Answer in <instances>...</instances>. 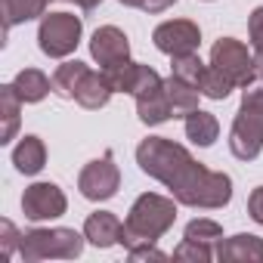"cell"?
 <instances>
[{
    "mask_svg": "<svg viewBox=\"0 0 263 263\" xmlns=\"http://www.w3.org/2000/svg\"><path fill=\"white\" fill-rule=\"evenodd\" d=\"M137 164L152 180L164 183L171 195L186 208L217 211L232 201V180L223 171H211L167 137H149L137 146Z\"/></svg>",
    "mask_w": 263,
    "mask_h": 263,
    "instance_id": "1",
    "label": "cell"
},
{
    "mask_svg": "<svg viewBox=\"0 0 263 263\" xmlns=\"http://www.w3.org/2000/svg\"><path fill=\"white\" fill-rule=\"evenodd\" d=\"M229 152L238 161H254L263 152V71L241 87V105L229 127Z\"/></svg>",
    "mask_w": 263,
    "mask_h": 263,
    "instance_id": "2",
    "label": "cell"
},
{
    "mask_svg": "<svg viewBox=\"0 0 263 263\" xmlns=\"http://www.w3.org/2000/svg\"><path fill=\"white\" fill-rule=\"evenodd\" d=\"M177 198H164L158 192H143L127 211V220H124V235H121V245L130 251L137 245H146V241H158L177 220Z\"/></svg>",
    "mask_w": 263,
    "mask_h": 263,
    "instance_id": "3",
    "label": "cell"
},
{
    "mask_svg": "<svg viewBox=\"0 0 263 263\" xmlns=\"http://www.w3.org/2000/svg\"><path fill=\"white\" fill-rule=\"evenodd\" d=\"M84 238L87 235H81L74 229H65V226H56V229H31V232L22 235L19 254H22L25 263H37V260H47V257L74 260L84 251Z\"/></svg>",
    "mask_w": 263,
    "mask_h": 263,
    "instance_id": "4",
    "label": "cell"
},
{
    "mask_svg": "<svg viewBox=\"0 0 263 263\" xmlns=\"http://www.w3.org/2000/svg\"><path fill=\"white\" fill-rule=\"evenodd\" d=\"M81 34H84L81 16H71V13H47V16H41L37 47L50 59H65V56H71L78 50Z\"/></svg>",
    "mask_w": 263,
    "mask_h": 263,
    "instance_id": "5",
    "label": "cell"
},
{
    "mask_svg": "<svg viewBox=\"0 0 263 263\" xmlns=\"http://www.w3.org/2000/svg\"><path fill=\"white\" fill-rule=\"evenodd\" d=\"M211 65L220 68L235 87H245L254 74H257V62H254V53L235 41V37H220L214 47H211Z\"/></svg>",
    "mask_w": 263,
    "mask_h": 263,
    "instance_id": "6",
    "label": "cell"
},
{
    "mask_svg": "<svg viewBox=\"0 0 263 263\" xmlns=\"http://www.w3.org/2000/svg\"><path fill=\"white\" fill-rule=\"evenodd\" d=\"M118 186H121V171H118L111 152L90 161L78 177V189H81V195L87 201H108L118 192Z\"/></svg>",
    "mask_w": 263,
    "mask_h": 263,
    "instance_id": "7",
    "label": "cell"
},
{
    "mask_svg": "<svg viewBox=\"0 0 263 263\" xmlns=\"http://www.w3.org/2000/svg\"><path fill=\"white\" fill-rule=\"evenodd\" d=\"M65 211H68V198H65V192L56 183H34L22 195V214L28 220H34V223L56 220Z\"/></svg>",
    "mask_w": 263,
    "mask_h": 263,
    "instance_id": "8",
    "label": "cell"
},
{
    "mask_svg": "<svg viewBox=\"0 0 263 263\" xmlns=\"http://www.w3.org/2000/svg\"><path fill=\"white\" fill-rule=\"evenodd\" d=\"M152 41L161 53H167L171 59L174 56H186V53H195L198 44H201V31L195 22L189 19H171V22H161L155 31H152Z\"/></svg>",
    "mask_w": 263,
    "mask_h": 263,
    "instance_id": "9",
    "label": "cell"
},
{
    "mask_svg": "<svg viewBox=\"0 0 263 263\" xmlns=\"http://www.w3.org/2000/svg\"><path fill=\"white\" fill-rule=\"evenodd\" d=\"M90 56H93L102 68L118 65V62H127V59H130V41H127V34H124L121 28L102 25V28H96L93 37H90Z\"/></svg>",
    "mask_w": 263,
    "mask_h": 263,
    "instance_id": "10",
    "label": "cell"
},
{
    "mask_svg": "<svg viewBox=\"0 0 263 263\" xmlns=\"http://www.w3.org/2000/svg\"><path fill=\"white\" fill-rule=\"evenodd\" d=\"M217 260H223V263H263V238L251 235V232L220 238L217 241Z\"/></svg>",
    "mask_w": 263,
    "mask_h": 263,
    "instance_id": "11",
    "label": "cell"
},
{
    "mask_svg": "<svg viewBox=\"0 0 263 263\" xmlns=\"http://www.w3.org/2000/svg\"><path fill=\"white\" fill-rule=\"evenodd\" d=\"M84 235H87V241L96 245V248H111V245H121L124 223H121L111 211H96V214L87 217Z\"/></svg>",
    "mask_w": 263,
    "mask_h": 263,
    "instance_id": "12",
    "label": "cell"
},
{
    "mask_svg": "<svg viewBox=\"0 0 263 263\" xmlns=\"http://www.w3.org/2000/svg\"><path fill=\"white\" fill-rule=\"evenodd\" d=\"M137 115H140V121L149 124V127H158V124L171 121V118H174V105H171V99H167V87L161 84V87H155V90L137 96Z\"/></svg>",
    "mask_w": 263,
    "mask_h": 263,
    "instance_id": "13",
    "label": "cell"
},
{
    "mask_svg": "<svg viewBox=\"0 0 263 263\" xmlns=\"http://www.w3.org/2000/svg\"><path fill=\"white\" fill-rule=\"evenodd\" d=\"M13 164H16V171H19V174H25V177L41 174V171H44V164H47V146H44V140H41V137H34V134L22 137V140H19V146L13 149Z\"/></svg>",
    "mask_w": 263,
    "mask_h": 263,
    "instance_id": "14",
    "label": "cell"
},
{
    "mask_svg": "<svg viewBox=\"0 0 263 263\" xmlns=\"http://www.w3.org/2000/svg\"><path fill=\"white\" fill-rule=\"evenodd\" d=\"M111 84H108V78H105V71H87V78L81 81V87H78V105H84V108H105L108 105V99H111Z\"/></svg>",
    "mask_w": 263,
    "mask_h": 263,
    "instance_id": "15",
    "label": "cell"
},
{
    "mask_svg": "<svg viewBox=\"0 0 263 263\" xmlns=\"http://www.w3.org/2000/svg\"><path fill=\"white\" fill-rule=\"evenodd\" d=\"M217 137H220V121H217L211 111L195 108V111L186 115V140H189V143L208 149V146L217 143Z\"/></svg>",
    "mask_w": 263,
    "mask_h": 263,
    "instance_id": "16",
    "label": "cell"
},
{
    "mask_svg": "<svg viewBox=\"0 0 263 263\" xmlns=\"http://www.w3.org/2000/svg\"><path fill=\"white\" fill-rule=\"evenodd\" d=\"M13 87H16V93H19L22 102H41L53 90V78H47L41 68H22L13 78Z\"/></svg>",
    "mask_w": 263,
    "mask_h": 263,
    "instance_id": "17",
    "label": "cell"
},
{
    "mask_svg": "<svg viewBox=\"0 0 263 263\" xmlns=\"http://www.w3.org/2000/svg\"><path fill=\"white\" fill-rule=\"evenodd\" d=\"M164 87H167V99H171V105H174V118H180V115L186 118L189 111L198 108V96H201V90H198L195 84H189V81L171 74V78L164 81Z\"/></svg>",
    "mask_w": 263,
    "mask_h": 263,
    "instance_id": "18",
    "label": "cell"
},
{
    "mask_svg": "<svg viewBox=\"0 0 263 263\" xmlns=\"http://www.w3.org/2000/svg\"><path fill=\"white\" fill-rule=\"evenodd\" d=\"M50 0H4V31L10 34L13 25L31 22L37 16H47Z\"/></svg>",
    "mask_w": 263,
    "mask_h": 263,
    "instance_id": "19",
    "label": "cell"
},
{
    "mask_svg": "<svg viewBox=\"0 0 263 263\" xmlns=\"http://www.w3.org/2000/svg\"><path fill=\"white\" fill-rule=\"evenodd\" d=\"M87 71H90V65H84V62H78V59H74V62H62V65L56 68V74H53V93L62 96V99H74L81 81L87 78Z\"/></svg>",
    "mask_w": 263,
    "mask_h": 263,
    "instance_id": "20",
    "label": "cell"
},
{
    "mask_svg": "<svg viewBox=\"0 0 263 263\" xmlns=\"http://www.w3.org/2000/svg\"><path fill=\"white\" fill-rule=\"evenodd\" d=\"M19 105H22V99H19V93H16V87L13 84H4L0 87V111H4V130H0V143H10V140H16V130H19Z\"/></svg>",
    "mask_w": 263,
    "mask_h": 263,
    "instance_id": "21",
    "label": "cell"
},
{
    "mask_svg": "<svg viewBox=\"0 0 263 263\" xmlns=\"http://www.w3.org/2000/svg\"><path fill=\"white\" fill-rule=\"evenodd\" d=\"M105 71V78H108V84H111V90L115 93H130L134 96V87H137V78H140V62H118V65H108V68H102Z\"/></svg>",
    "mask_w": 263,
    "mask_h": 263,
    "instance_id": "22",
    "label": "cell"
},
{
    "mask_svg": "<svg viewBox=\"0 0 263 263\" xmlns=\"http://www.w3.org/2000/svg\"><path fill=\"white\" fill-rule=\"evenodd\" d=\"M198 90H201V96H208V99H226V96L235 90V84H232L220 68L208 65L204 74H201V81H198Z\"/></svg>",
    "mask_w": 263,
    "mask_h": 263,
    "instance_id": "23",
    "label": "cell"
},
{
    "mask_svg": "<svg viewBox=\"0 0 263 263\" xmlns=\"http://www.w3.org/2000/svg\"><path fill=\"white\" fill-rule=\"evenodd\" d=\"M204 68H208V65L198 59V53L174 56V62H171V74H177V78H183V81H189V84H195V87H198V81H201Z\"/></svg>",
    "mask_w": 263,
    "mask_h": 263,
    "instance_id": "24",
    "label": "cell"
},
{
    "mask_svg": "<svg viewBox=\"0 0 263 263\" xmlns=\"http://www.w3.org/2000/svg\"><path fill=\"white\" fill-rule=\"evenodd\" d=\"M211 257H217V251L208 245V241H192V238H183L177 248H174V260H189V263H208Z\"/></svg>",
    "mask_w": 263,
    "mask_h": 263,
    "instance_id": "25",
    "label": "cell"
},
{
    "mask_svg": "<svg viewBox=\"0 0 263 263\" xmlns=\"http://www.w3.org/2000/svg\"><path fill=\"white\" fill-rule=\"evenodd\" d=\"M183 238H192V241H208V245H217L220 238H223V226L220 223H214V220H192V223H186V235Z\"/></svg>",
    "mask_w": 263,
    "mask_h": 263,
    "instance_id": "26",
    "label": "cell"
},
{
    "mask_svg": "<svg viewBox=\"0 0 263 263\" xmlns=\"http://www.w3.org/2000/svg\"><path fill=\"white\" fill-rule=\"evenodd\" d=\"M248 37H251V50H254L257 71H263V7H257L248 16Z\"/></svg>",
    "mask_w": 263,
    "mask_h": 263,
    "instance_id": "27",
    "label": "cell"
},
{
    "mask_svg": "<svg viewBox=\"0 0 263 263\" xmlns=\"http://www.w3.org/2000/svg\"><path fill=\"white\" fill-rule=\"evenodd\" d=\"M19 245H22L19 229H16L10 220H0V254H4V260H10V257L16 254Z\"/></svg>",
    "mask_w": 263,
    "mask_h": 263,
    "instance_id": "28",
    "label": "cell"
},
{
    "mask_svg": "<svg viewBox=\"0 0 263 263\" xmlns=\"http://www.w3.org/2000/svg\"><path fill=\"white\" fill-rule=\"evenodd\" d=\"M127 254H130V260H134V263H143V260H155V263H164V260H167V254H164V251H158V248H155V241L137 245V248H130Z\"/></svg>",
    "mask_w": 263,
    "mask_h": 263,
    "instance_id": "29",
    "label": "cell"
},
{
    "mask_svg": "<svg viewBox=\"0 0 263 263\" xmlns=\"http://www.w3.org/2000/svg\"><path fill=\"white\" fill-rule=\"evenodd\" d=\"M248 214H251L254 223L263 226V186H257V189L251 192V198H248Z\"/></svg>",
    "mask_w": 263,
    "mask_h": 263,
    "instance_id": "30",
    "label": "cell"
},
{
    "mask_svg": "<svg viewBox=\"0 0 263 263\" xmlns=\"http://www.w3.org/2000/svg\"><path fill=\"white\" fill-rule=\"evenodd\" d=\"M174 4H177V0H140V10L155 16V13H164V10H171Z\"/></svg>",
    "mask_w": 263,
    "mask_h": 263,
    "instance_id": "31",
    "label": "cell"
},
{
    "mask_svg": "<svg viewBox=\"0 0 263 263\" xmlns=\"http://www.w3.org/2000/svg\"><path fill=\"white\" fill-rule=\"evenodd\" d=\"M68 4H74V7H81V10H96L102 0H68Z\"/></svg>",
    "mask_w": 263,
    "mask_h": 263,
    "instance_id": "32",
    "label": "cell"
},
{
    "mask_svg": "<svg viewBox=\"0 0 263 263\" xmlns=\"http://www.w3.org/2000/svg\"><path fill=\"white\" fill-rule=\"evenodd\" d=\"M118 4H124V7H137V10H140V0H118Z\"/></svg>",
    "mask_w": 263,
    "mask_h": 263,
    "instance_id": "33",
    "label": "cell"
}]
</instances>
